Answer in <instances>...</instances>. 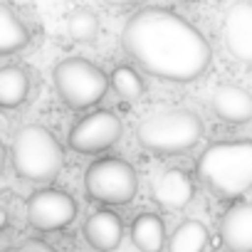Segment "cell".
<instances>
[{"instance_id":"obj_1","label":"cell","mask_w":252,"mask_h":252,"mask_svg":"<svg viewBox=\"0 0 252 252\" xmlns=\"http://www.w3.org/2000/svg\"><path fill=\"white\" fill-rule=\"evenodd\" d=\"M121 47L144 72L166 82H193L210 64V45L198 28L166 8H141L126 20Z\"/></svg>"},{"instance_id":"obj_2","label":"cell","mask_w":252,"mask_h":252,"mask_svg":"<svg viewBox=\"0 0 252 252\" xmlns=\"http://www.w3.org/2000/svg\"><path fill=\"white\" fill-rule=\"evenodd\" d=\"M200 181L218 198H240L252 188V141L213 144L198 158Z\"/></svg>"},{"instance_id":"obj_3","label":"cell","mask_w":252,"mask_h":252,"mask_svg":"<svg viewBox=\"0 0 252 252\" xmlns=\"http://www.w3.org/2000/svg\"><path fill=\"white\" fill-rule=\"evenodd\" d=\"M136 139L154 154H181L203 139V121L188 109H163L136 126Z\"/></svg>"},{"instance_id":"obj_4","label":"cell","mask_w":252,"mask_h":252,"mask_svg":"<svg viewBox=\"0 0 252 252\" xmlns=\"http://www.w3.org/2000/svg\"><path fill=\"white\" fill-rule=\"evenodd\" d=\"M13 168L25 181H52L64 166V151L57 136L40 124H28L10 146Z\"/></svg>"},{"instance_id":"obj_5","label":"cell","mask_w":252,"mask_h":252,"mask_svg":"<svg viewBox=\"0 0 252 252\" xmlns=\"http://www.w3.org/2000/svg\"><path fill=\"white\" fill-rule=\"evenodd\" d=\"M52 82L60 99L72 109H89L106 96L109 77L84 57H67L55 64Z\"/></svg>"},{"instance_id":"obj_6","label":"cell","mask_w":252,"mask_h":252,"mask_svg":"<svg viewBox=\"0 0 252 252\" xmlns=\"http://www.w3.org/2000/svg\"><path fill=\"white\" fill-rule=\"evenodd\" d=\"M139 188V178L131 163L121 158H99L84 173V190L92 200L109 205L131 203Z\"/></svg>"},{"instance_id":"obj_7","label":"cell","mask_w":252,"mask_h":252,"mask_svg":"<svg viewBox=\"0 0 252 252\" xmlns=\"http://www.w3.org/2000/svg\"><path fill=\"white\" fill-rule=\"evenodd\" d=\"M121 136V119L114 111L99 109L82 116L69 131V146L77 154H99L111 149Z\"/></svg>"},{"instance_id":"obj_8","label":"cell","mask_w":252,"mask_h":252,"mask_svg":"<svg viewBox=\"0 0 252 252\" xmlns=\"http://www.w3.org/2000/svg\"><path fill=\"white\" fill-rule=\"evenodd\" d=\"M77 215V203L69 193L57 188H45L28 200V222L40 232H55L67 227Z\"/></svg>"},{"instance_id":"obj_9","label":"cell","mask_w":252,"mask_h":252,"mask_svg":"<svg viewBox=\"0 0 252 252\" xmlns=\"http://www.w3.org/2000/svg\"><path fill=\"white\" fill-rule=\"evenodd\" d=\"M222 37L227 52L240 62H252V0H237L225 13Z\"/></svg>"},{"instance_id":"obj_10","label":"cell","mask_w":252,"mask_h":252,"mask_svg":"<svg viewBox=\"0 0 252 252\" xmlns=\"http://www.w3.org/2000/svg\"><path fill=\"white\" fill-rule=\"evenodd\" d=\"M220 237L230 252H252V203H237L222 215Z\"/></svg>"},{"instance_id":"obj_11","label":"cell","mask_w":252,"mask_h":252,"mask_svg":"<svg viewBox=\"0 0 252 252\" xmlns=\"http://www.w3.org/2000/svg\"><path fill=\"white\" fill-rule=\"evenodd\" d=\"M84 237L96 252H111L121 245L124 225L116 213L111 210H96L84 222Z\"/></svg>"},{"instance_id":"obj_12","label":"cell","mask_w":252,"mask_h":252,"mask_svg":"<svg viewBox=\"0 0 252 252\" xmlns=\"http://www.w3.org/2000/svg\"><path fill=\"white\" fill-rule=\"evenodd\" d=\"M193 178L183 168H168L154 181V198L171 210L186 208L193 200Z\"/></svg>"},{"instance_id":"obj_13","label":"cell","mask_w":252,"mask_h":252,"mask_svg":"<svg viewBox=\"0 0 252 252\" xmlns=\"http://www.w3.org/2000/svg\"><path fill=\"white\" fill-rule=\"evenodd\" d=\"M213 111L227 124H247L252 119V96L242 87L220 84L213 92Z\"/></svg>"},{"instance_id":"obj_14","label":"cell","mask_w":252,"mask_h":252,"mask_svg":"<svg viewBox=\"0 0 252 252\" xmlns=\"http://www.w3.org/2000/svg\"><path fill=\"white\" fill-rule=\"evenodd\" d=\"M131 240L141 252H161L166 245V225L156 213H141L131 222Z\"/></svg>"},{"instance_id":"obj_15","label":"cell","mask_w":252,"mask_h":252,"mask_svg":"<svg viewBox=\"0 0 252 252\" xmlns=\"http://www.w3.org/2000/svg\"><path fill=\"white\" fill-rule=\"evenodd\" d=\"M30 42L28 25L18 18V13L5 3L0 5V55H13Z\"/></svg>"},{"instance_id":"obj_16","label":"cell","mask_w":252,"mask_h":252,"mask_svg":"<svg viewBox=\"0 0 252 252\" xmlns=\"http://www.w3.org/2000/svg\"><path fill=\"white\" fill-rule=\"evenodd\" d=\"M30 92V77L23 67L8 64L0 69V106L15 109L28 99Z\"/></svg>"},{"instance_id":"obj_17","label":"cell","mask_w":252,"mask_h":252,"mask_svg":"<svg viewBox=\"0 0 252 252\" xmlns=\"http://www.w3.org/2000/svg\"><path fill=\"white\" fill-rule=\"evenodd\" d=\"M210 242V232L200 220H186L181 222L171 240H168V252H205Z\"/></svg>"},{"instance_id":"obj_18","label":"cell","mask_w":252,"mask_h":252,"mask_svg":"<svg viewBox=\"0 0 252 252\" xmlns=\"http://www.w3.org/2000/svg\"><path fill=\"white\" fill-rule=\"evenodd\" d=\"M109 82L114 87V92L126 99V101H136L141 94H144V82L139 77V72L134 67H126V64H119L111 74H109Z\"/></svg>"},{"instance_id":"obj_19","label":"cell","mask_w":252,"mask_h":252,"mask_svg":"<svg viewBox=\"0 0 252 252\" xmlns=\"http://www.w3.org/2000/svg\"><path fill=\"white\" fill-rule=\"evenodd\" d=\"M67 32L77 42H92L99 35V18L92 10L79 8V10L69 13V18H67Z\"/></svg>"},{"instance_id":"obj_20","label":"cell","mask_w":252,"mask_h":252,"mask_svg":"<svg viewBox=\"0 0 252 252\" xmlns=\"http://www.w3.org/2000/svg\"><path fill=\"white\" fill-rule=\"evenodd\" d=\"M5 252H57V250L52 245L42 242V240H25V242H20V245H15Z\"/></svg>"},{"instance_id":"obj_21","label":"cell","mask_w":252,"mask_h":252,"mask_svg":"<svg viewBox=\"0 0 252 252\" xmlns=\"http://www.w3.org/2000/svg\"><path fill=\"white\" fill-rule=\"evenodd\" d=\"M106 5H114V8H129L134 3H139V0H104Z\"/></svg>"}]
</instances>
